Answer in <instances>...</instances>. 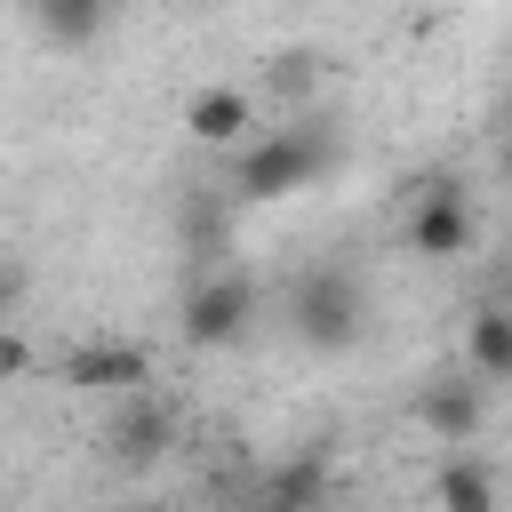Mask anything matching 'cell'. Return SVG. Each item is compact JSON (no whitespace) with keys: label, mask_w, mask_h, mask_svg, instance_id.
<instances>
[{"label":"cell","mask_w":512,"mask_h":512,"mask_svg":"<svg viewBox=\"0 0 512 512\" xmlns=\"http://www.w3.org/2000/svg\"><path fill=\"white\" fill-rule=\"evenodd\" d=\"M328 160H336L328 120H296V128H272V136H256V144L240 152L232 192H240V200H288V192H304Z\"/></svg>","instance_id":"6da1fadb"},{"label":"cell","mask_w":512,"mask_h":512,"mask_svg":"<svg viewBox=\"0 0 512 512\" xmlns=\"http://www.w3.org/2000/svg\"><path fill=\"white\" fill-rule=\"evenodd\" d=\"M248 320H256V280H248V272H232V264H200V272H192V288H184V304H176L184 344H200V352L240 344V336H248Z\"/></svg>","instance_id":"7a4b0ae2"},{"label":"cell","mask_w":512,"mask_h":512,"mask_svg":"<svg viewBox=\"0 0 512 512\" xmlns=\"http://www.w3.org/2000/svg\"><path fill=\"white\" fill-rule=\"evenodd\" d=\"M288 328H296V344H312V352H344V344H360V288H352V272H304L296 280V296H288Z\"/></svg>","instance_id":"3957f363"},{"label":"cell","mask_w":512,"mask_h":512,"mask_svg":"<svg viewBox=\"0 0 512 512\" xmlns=\"http://www.w3.org/2000/svg\"><path fill=\"white\" fill-rule=\"evenodd\" d=\"M408 248H416V256H432V264H448V256H464V248H472V200H464V184H448V176L416 184Z\"/></svg>","instance_id":"277c9868"},{"label":"cell","mask_w":512,"mask_h":512,"mask_svg":"<svg viewBox=\"0 0 512 512\" xmlns=\"http://www.w3.org/2000/svg\"><path fill=\"white\" fill-rule=\"evenodd\" d=\"M64 384L72 392H144L152 360H144V344H80V352H64Z\"/></svg>","instance_id":"5b68a950"},{"label":"cell","mask_w":512,"mask_h":512,"mask_svg":"<svg viewBox=\"0 0 512 512\" xmlns=\"http://www.w3.org/2000/svg\"><path fill=\"white\" fill-rule=\"evenodd\" d=\"M416 416H424V432H432V440L464 448V440L488 424V400H480V384H464V376H440V384H424Z\"/></svg>","instance_id":"8992f818"},{"label":"cell","mask_w":512,"mask_h":512,"mask_svg":"<svg viewBox=\"0 0 512 512\" xmlns=\"http://www.w3.org/2000/svg\"><path fill=\"white\" fill-rule=\"evenodd\" d=\"M184 128H192L200 144L232 152V144H248V128H256V96H248V88H200V96L184 104Z\"/></svg>","instance_id":"52a82bcc"},{"label":"cell","mask_w":512,"mask_h":512,"mask_svg":"<svg viewBox=\"0 0 512 512\" xmlns=\"http://www.w3.org/2000/svg\"><path fill=\"white\" fill-rule=\"evenodd\" d=\"M104 456H112L120 472H152V464L168 456V416H160L152 400H136V408L104 432Z\"/></svg>","instance_id":"ba28073f"},{"label":"cell","mask_w":512,"mask_h":512,"mask_svg":"<svg viewBox=\"0 0 512 512\" xmlns=\"http://www.w3.org/2000/svg\"><path fill=\"white\" fill-rule=\"evenodd\" d=\"M464 360L480 384H512V304H480L464 320Z\"/></svg>","instance_id":"9c48e42d"},{"label":"cell","mask_w":512,"mask_h":512,"mask_svg":"<svg viewBox=\"0 0 512 512\" xmlns=\"http://www.w3.org/2000/svg\"><path fill=\"white\" fill-rule=\"evenodd\" d=\"M24 8H32L40 40H56V48H88V40L120 16V0H24Z\"/></svg>","instance_id":"30bf717a"},{"label":"cell","mask_w":512,"mask_h":512,"mask_svg":"<svg viewBox=\"0 0 512 512\" xmlns=\"http://www.w3.org/2000/svg\"><path fill=\"white\" fill-rule=\"evenodd\" d=\"M432 496H440L448 512H488V504H496V480H488L472 456H448V464L432 472Z\"/></svg>","instance_id":"8fae6325"},{"label":"cell","mask_w":512,"mask_h":512,"mask_svg":"<svg viewBox=\"0 0 512 512\" xmlns=\"http://www.w3.org/2000/svg\"><path fill=\"white\" fill-rule=\"evenodd\" d=\"M176 232H184V248H192L200 264H216V256H224V208H216L208 192H192V200L176 208Z\"/></svg>","instance_id":"7c38bea8"},{"label":"cell","mask_w":512,"mask_h":512,"mask_svg":"<svg viewBox=\"0 0 512 512\" xmlns=\"http://www.w3.org/2000/svg\"><path fill=\"white\" fill-rule=\"evenodd\" d=\"M264 496H272V504H320V496H328V464H320V448L296 456V464H280V472L264 480Z\"/></svg>","instance_id":"4fadbf2b"},{"label":"cell","mask_w":512,"mask_h":512,"mask_svg":"<svg viewBox=\"0 0 512 512\" xmlns=\"http://www.w3.org/2000/svg\"><path fill=\"white\" fill-rule=\"evenodd\" d=\"M312 80H320V56H312V48H288L280 72H272V88H288V96H304Z\"/></svg>","instance_id":"5bb4252c"},{"label":"cell","mask_w":512,"mask_h":512,"mask_svg":"<svg viewBox=\"0 0 512 512\" xmlns=\"http://www.w3.org/2000/svg\"><path fill=\"white\" fill-rule=\"evenodd\" d=\"M24 360H32V352H24V336H8V328H0V376H24Z\"/></svg>","instance_id":"9a60e30c"},{"label":"cell","mask_w":512,"mask_h":512,"mask_svg":"<svg viewBox=\"0 0 512 512\" xmlns=\"http://www.w3.org/2000/svg\"><path fill=\"white\" fill-rule=\"evenodd\" d=\"M16 296H24V264H0V312H8Z\"/></svg>","instance_id":"2e32d148"},{"label":"cell","mask_w":512,"mask_h":512,"mask_svg":"<svg viewBox=\"0 0 512 512\" xmlns=\"http://www.w3.org/2000/svg\"><path fill=\"white\" fill-rule=\"evenodd\" d=\"M504 184H512V144H504Z\"/></svg>","instance_id":"e0dca14e"},{"label":"cell","mask_w":512,"mask_h":512,"mask_svg":"<svg viewBox=\"0 0 512 512\" xmlns=\"http://www.w3.org/2000/svg\"><path fill=\"white\" fill-rule=\"evenodd\" d=\"M192 8H224V0H192Z\"/></svg>","instance_id":"ac0fdd59"}]
</instances>
